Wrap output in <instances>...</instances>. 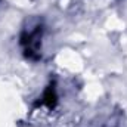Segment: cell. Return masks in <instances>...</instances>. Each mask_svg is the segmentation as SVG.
I'll return each instance as SVG.
<instances>
[{"label": "cell", "instance_id": "obj_1", "mask_svg": "<svg viewBox=\"0 0 127 127\" xmlns=\"http://www.w3.org/2000/svg\"><path fill=\"white\" fill-rule=\"evenodd\" d=\"M41 25L40 24H37L35 27H34V30H30V31H24L22 34V37H21V43H22V46H24V52H25V55L28 56V58H35L34 56V53H37V50H38V46H40V38H41Z\"/></svg>", "mask_w": 127, "mask_h": 127}]
</instances>
